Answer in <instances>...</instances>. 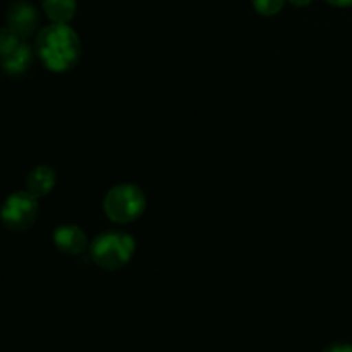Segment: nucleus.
I'll list each match as a JSON object with an SVG mask.
<instances>
[{
    "instance_id": "f257e3e1",
    "label": "nucleus",
    "mask_w": 352,
    "mask_h": 352,
    "mask_svg": "<svg viewBox=\"0 0 352 352\" xmlns=\"http://www.w3.org/2000/svg\"><path fill=\"white\" fill-rule=\"evenodd\" d=\"M36 54L48 71H71L81 60V41L71 26L54 23L43 28L36 36Z\"/></svg>"
},
{
    "instance_id": "f03ea898",
    "label": "nucleus",
    "mask_w": 352,
    "mask_h": 352,
    "mask_svg": "<svg viewBox=\"0 0 352 352\" xmlns=\"http://www.w3.org/2000/svg\"><path fill=\"white\" fill-rule=\"evenodd\" d=\"M136 251V241L122 230H107L91 243V258L100 268L116 272L126 267Z\"/></svg>"
},
{
    "instance_id": "7ed1b4c3",
    "label": "nucleus",
    "mask_w": 352,
    "mask_h": 352,
    "mask_svg": "<svg viewBox=\"0 0 352 352\" xmlns=\"http://www.w3.org/2000/svg\"><path fill=\"white\" fill-rule=\"evenodd\" d=\"M146 210V196L134 184H117L103 198V212L112 222L131 223Z\"/></svg>"
},
{
    "instance_id": "20e7f679",
    "label": "nucleus",
    "mask_w": 352,
    "mask_h": 352,
    "mask_svg": "<svg viewBox=\"0 0 352 352\" xmlns=\"http://www.w3.org/2000/svg\"><path fill=\"white\" fill-rule=\"evenodd\" d=\"M38 198L28 191L12 192L0 208V220L12 232H24L36 222Z\"/></svg>"
},
{
    "instance_id": "39448f33",
    "label": "nucleus",
    "mask_w": 352,
    "mask_h": 352,
    "mask_svg": "<svg viewBox=\"0 0 352 352\" xmlns=\"http://www.w3.org/2000/svg\"><path fill=\"white\" fill-rule=\"evenodd\" d=\"M7 24L23 40L30 38L38 28V12L31 3L14 2L7 10Z\"/></svg>"
},
{
    "instance_id": "423d86ee",
    "label": "nucleus",
    "mask_w": 352,
    "mask_h": 352,
    "mask_svg": "<svg viewBox=\"0 0 352 352\" xmlns=\"http://www.w3.org/2000/svg\"><path fill=\"white\" fill-rule=\"evenodd\" d=\"M55 248L64 254H76L82 253L88 248V237H86L85 230L78 226H60L54 230Z\"/></svg>"
},
{
    "instance_id": "0eeeda50",
    "label": "nucleus",
    "mask_w": 352,
    "mask_h": 352,
    "mask_svg": "<svg viewBox=\"0 0 352 352\" xmlns=\"http://www.w3.org/2000/svg\"><path fill=\"white\" fill-rule=\"evenodd\" d=\"M57 175L55 170L48 165H38L30 172L26 179V191L31 192L34 198H43L55 188Z\"/></svg>"
},
{
    "instance_id": "6e6552de",
    "label": "nucleus",
    "mask_w": 352,
    "mask_h": 352,
    "mask_svg": "<svg viewBox=\"0 0 352 352\" xmlns=\"http://www.w3.org/2000/svg\"><path fill=\"white\" fill-rule=\"evenodd\" d=\"M31 60H33V52L23 40L10 54L0 58V65H2L3 72H7L9 76H21L30 69Z\"/></svg>"
},
{
    "instance_id": "1a4fd4ad",
    "label": "nucleus",
    "mask_w": 352,
    "mask_h": 352,
    "mask_svg": "<svg viewBox=\"0 0 352 352\" xmlns=\"http://www.w3.org/2000/svg\"><path fill=\"white\" fill-rule=\"evenodd\" d=\"M43 10L52 23L67 24L76 14V0H43Z\"/></svg>"
},
{
    "instance_id": "9d476101",
    "label": "nucleus",
    "mask_w": 352,
    "mask_h": 352,
    "mask_svg": "<svg viewBox=\"0 0 352 352\" xmlns=\"http://www.w3.org/2000/svg\"><path fill=\"white\" fill-rule=\"evenodd\" d=\"M21 41H23V38L17 36L10 28H0V58L10 54Z\"/></svg>"
},
{
    "instance_id": "9b49d317",
    "label": "nucleus",
    "mask_w": 352,
    "mask_h": 352,
    "mask_svg": "<svg viewBox=\"0 0 352 352\" xmlns=\"http://www.w3.org/2000/svg\"><path fill=\"white\" fill-rule=\"evenodd\" d=\"M251 2H253L256 12H260L261 16H275L282 10L285 0H251Z\"/></svg>"
},
{
    "instance_id": "f8f14e48",
    "label": "nucleus",
    "mask_w": 352,
    "mask_h": 352,
    "mask_svg": "<svg viewBox=\"0 0 352 352\" xmlns=\"http://www.w3.org/2000/svg\"><path fill=\"white\" fill-rule=\"evenodd\" d=\"M323 352H352V344H333Z\"/></svg>"
},
{
    "instance_id": "ddd939ff",
    "label": "nucleus",
    "mask_w": 352,
    "mask_h": 352,
    "mask_svg": "<svg viewBox=\"0 0 352 352\" xmlns=\"http://www.w3.org/2000/svg\"><path fill=\"white\" fill-rule=\"evenodd\" d=\"M330 6H336V7H351L352 6V0H327Z\"/></svg>"
},
{
    "instance_id": "4468645a",
    "label": "nucleus",
    "mask_w": 352,
    "mask_h": 352,
    "mask_svg": "<svg viewBox=\"0 0 352 352\" xmlns=\"http://www.w3.org/2000/svg\"><path fill=\"white\" fill-rule=\"evenodd\" d=\"M289 2H291L292 6H296V7H306V6H309L313 0H289Z\"/></svg>"
}]
</instances>
